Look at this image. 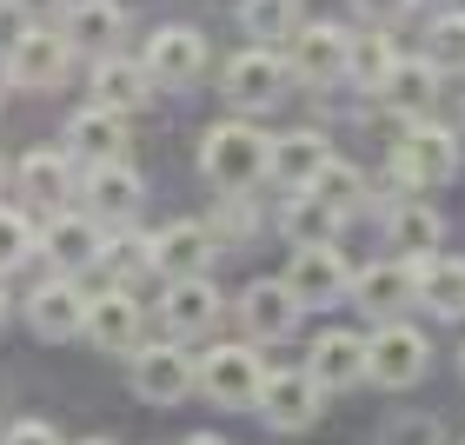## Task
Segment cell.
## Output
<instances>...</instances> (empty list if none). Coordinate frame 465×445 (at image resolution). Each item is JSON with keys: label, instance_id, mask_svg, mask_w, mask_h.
<instances>
[{"label": "cell", "instance_id": "1", "mask_svg": "<svg viewBox=\"0 0 465 445\" xmlns=\"http://www.w3.org/2000/svg\"><path fill=\"white\" fill-rule=\"evenodd\" d=\"M200 173L220 186V193H252V180L272 173V140L246 120H220L206 126L200 140Z\"/></svg>", "mask_w": 465, "mask_h": 445}, {"label": "cell", "instance_id": "2", "mask_svg": "<svg viewBox=\"0 0 465 445\" xmlns=\"http://www.w3.org/2000/svg\"><path fill=\"white\" fill-rule=\"evenodd\" d=\"M286 87H292V67H286V54H272V47H240V54L226 60V74H220V94H226L240 114L280 107Z\"/></svg>", "mask_w": 465, "mask_h": 445}, {"label": "cell", "instance_id": "3", "mask_svg": "<svg viewBox=\"0 0 465 445\" xmlns=\"http://www.w3.org/2000/svg\"><path fill=\"white\" fill-rule=\"evenodd\" d=\"M260 386H266V359L252 352V339L213 346L200 359V392L220 399V406H260Z\"/></svg>", "mask_w": 465, "mask_h": 445}, {"label": "cell", "instance_id": "4", "mask_svg": "<svg viewBox=\"0 0 465 445\" xmlns=\"http://www.w3.org/2000/svg\"><path fill=\"white\" fill-rule=\"evenodd\" d=\"M392 173L406 186H446L459 173V140L446 134V126H432V120L406 126V140L392 146Z\"/></svg>", "mask_w": 465, "mask_h": 445}, {"label": "cell", "instance_id": "5", "mask_svg": "<svg viewBox=\"0 0 465 445\" xmlns=\"http://www.w3.org/2000/svg\"><path fill=\"white\" fill-rule=\"evenodd\" d=\"M426 359H432V346H426V332L419 326H399V320H386L372 339H366V379L372 386H412L419 372H426Z\"/></svg>", "mask_w": 465, "mask_h": 445}, {"label": "cell", "instance_id": "6", "mask_svg": "<svg viewBox=\"0 0 465 445\" xmlns=\"http://www.w3.org/2000/svg\"><path fill=\"white\" fill-rule=\"evenodd\" d=\"M300 320H306V300H300L286 280H252V286L240 292V326H246L252 346L292 339V332H300Z\"/></svg>", "mask_w": 465, "mask_h": 445}, {"label": "cell", "instance_id": "7", "mask_svg": "<svg viewBox=\"0 0 465 445\" xmlns=\"http://www.w3.org/2000/svg\"><path fill=\"white\" fill-rule=\"evenodd\" d=\"M346 60H352V34L332 27V20H312V27L292 34L286 47V67L306 80V87H332V80H346Z\"/></svg>", "mask_w": 465, "mask_h": 445}, {"label": "cell", "instance_id": "8", "mask_svg": "<svg viewBox=\"0 0 465 445\" xmlns=\"http://www.w3.org/2000/svg\"><path fill=\"white\" fill-rule=\"evenodd\" d=\"M74 67V40L54 27H20L14 54H7V80L14 87H60Z\"/></svg>", "mask_w": 465, "mask_h": 445}, {"label": "cell", "instance_id": "9", "mask_svg": "<svg viewBox=\"0 0 465 445\" xmlns=\"http://www.w3.org/2000/svg\"><path fill=\"white\" fill-rule=\"evenodd\" d=\"M200 386V359H186V346H140L134 352V392L153 406H173Z\"/></svg>", "mask_w": 465, "mask_h": 445}, {"label": "cell", "instance_id": "10", "mask_svg": "<svg viewBox=\"0 0 465 445\" xmlns=\"http://www.w3.org/2000/svg\"><path fill=\"white\" fill-rule=\"evenodd\" d=\"M260 419L272 432H306L312 419H320V379H312L306 366L300 372H266L260 386Z\"/></svg>", "mask_w": 465, "mask_h": 445}, {"label": "cell", "instance_id": "11", "mask_svg": "<svg viewBox=\"0 0 465 445\" xmlns=\"http://www.w3.org/2000/svg\"><path fill=\"white\" fill-rule=\"evenodd\" d=\"M220 292H213V280H166V292H160V326L173 332V339H206L220 326Z\"/></svg>", "mask_w": 465, "mask_h": 445}, {"label": "cell", "instance_id": "12", "mask_svg": "<svg viewBox=\"0 0 465 445\" xmlns=\"http://www.w3.org/2000/svg\"><path fill=\"white\" fill-rule=\"evenodd\" d=\"M280 280L300 292L306 312H312V306H332V300H340V292L352 286V272L340 266V252H332V246H292V260H286Z\"/></svg>", "mask_w": 465, "mask_h": 445}, {"label": "cell", "instance_id": "13", "mask_svg": "<svg viewBox=\"0 0 465 445\" xmlns=\"http://www.w3.org/2000/svg\"><path fill=\"white\" fill-rule=\"evenodd\" d=\"M206 67V40L193 27H160L146 40V74H153V87H193Z\"/></svg>", "mask_w": 465, "mask_h": 445}, {"label": "cell", "instance_id": "14", "mask_svg": "<svg viewBox=\"0 0 465 445\" xmlns=\"http://www.w3.org/2000/svg\"><path fill=\"white\" fill-rule=\"evenodd\" d=\"M206 260H213V226L173 220L166 232H153V272L160 280H200Z\"/></svg>", "mask_w": 465, "mask_h": 445}, {"label": "cell", "instance_id": "15", "mask_svg": "<svg viewBox=\"0 0 465 445\" xmlns=\"http://www.w3.org/2000/svg\"><path fill=\"white\" fill-rule=\"evenodd\" d=\"M87 339H94L100 352H140L146 346V339H140V300L126 286L87 300Z\"/></svg>", "mask_w": 465, "mask_h": 445}, {"label": "cell", "instance_id": "16", "mask_svg": "<svg viewBox=\"0 0 465 445\" xmlns=\"http://www.w3.org/2000/svg\"><path fill=\"white\" fill-rule=\"evenodd\" d=\"M27 326L40 339H74V332H87V292H80L74 280H47V286H34V300H27Z\"/></svg>", "mask_w": 465, "mask_h": 445}, {"label": "cell", "instance_id": "17", "mask_svg": "<svg viewBox=\"0 0 465 445\" xmlns=\"http://www.w3.org/2000/svg\"><path fill=\"white\" fill-rule=\"evenodd\" d=\"M306 372L320 379V392H352L359 379H366V339L352 332H320L306 352Z\"/></svg>", "mask_w": 465, "mask_h": 445}, {"label": "cell", "instance_id": "18", "mask_svg": "<svg viewBox=\"0 0 465 445\" xmlns=\"http://www.w3.org/2000/svg\"><path fill=\"white\" fill-rule=\"evenodd\" d=\"M352 300L372 312V320H392L406 300H419V260H386V266H366L352 280Z\"/></svg>", "mask_w": 465, "mask_h": 445}, {"label": "cell", "instance_id": "19", "mask_svg": "<svg viewBox=\"0 0 465 445\" xmlns=\"http://www.w3.org/2000/svg\"><path fill=\"white\" fill-rule=\"evenodd\" d=\"M140 206V173L134 166H120V160H107V166H87V213L94 226H120L126 213Z\"/></svg>", "mask_w": 465, "mask_h": 445}, {"label": "cell", "instance_id": "20", "mask_svg": "<svg viewBox=\"0 0 465 445\" xmlns=\"http://www.w3.org/2000/svg\"><path fill=\"white\" fill-rule=\"evenodd\" d=\"M20 193H27L40 213H60V206L74 200V160L54 153V146H34V153L20 160Z\"/></svg>", "mask_w": 465, "mask_h": 445}, {"label": "cell", "instance_id": "21", "mask_svg": "<svg viewBox=\"0 0 465 445\" xmlns=\"http://www.w3.org/2000/svg\"><path fill=\"white\" fill-rule=\"evenodd\" d=\"M40 252L60 266V272H80V266H100V226L87 213H54L47 232H40Z\"/></svg>", "mask_w": 465, "mask_h": 445}, {"label": "cell", "instance_id": "22", "mask_svg": "<svg viewBox=\"0 0 465 445\" xmlns=\"http://www.w3.org/2000/svg\"><path fill=\"white\" fill-rule=\"evenodd\" d=\"M326 160H332L326 134H280V140H272V180L292 186V193H306Z\"/></svg>", "mask_w": 465, "mask_h": 445}, {"label": "cell", "instance_id": "23", "mask_svg": "<svg viewBox=\"0 0 465 445\" xmlns=\"http://www.w3.org/2000/svg\"><path fill=\"white\" fill-rule=\"evenodd\" d=\"M386 240H392V252H406V260H432L439 240H446V220H439L426 200H399L392 220H386Z\"/></svg>", "mask_w": 465, "mask_h": 445}, {"label": "cell", "instance_id": "24", "mask_svg": "<svg viewBox=\"0 0 465 445\" xmlns=\"http://www.w3.org/2000/svg\"><path fill=\"white\" fill-rule=\"evenodd\" d=\"M419 306L439 312V320H465V260H419Z\"/></svg>", "mask_w": 465, "mask_h": 445}, {"label": "cell", "instance_id": "25", "mask_svg": "<svg viewBox=\"0 0 465 445\" xmlns=\"http://www.w3.org/2000/svg\"><path fill=\"white\" fill-rule=\"evenodd\" d=\"M379 94H386L399 114L426 120V114H432V100H439V67H432L426 54H419V60H399V67L386 74V87H379Z\"/></svg>", "mask_w": 465, "mask_h": 445}, {"label": "cell", "instance_id": "26", "mask_svg": "<svg viewBox=\"0 0 465 445\" xmlns=\"http://www.w3.org/2000/svg\"><path fill=\"white\" fill-rule=\"evenodd\" d=\"M67 140H74L94 166H107V160H120V146H126V120H120L114 107H80V114L67 120Z\"/></svg>", "mask_w": 465, "mask_h": 445}, {"label": "cell", "instance_id": "27", "mask_svg": "<svg viewBox=\"0 0 465 445\" xmlns=\"http://www.w3.org/2000/svg\"><path fill=\"white\" fill-rule=\"evenodd\" d=\"M146 87H153V74L140 67V60H100L94 67V107H114V114H134Z\"/></svg>", "mask_w": 465, "mask_h": 445}, {"label": "cell", "instance_id": "28", "mask_svg": "<svg viewBox=\"0 0 465 445\" xmlns=\"http://www.w3.org/2000/svg\"><path fill=\"white\" fill-rule=\"evenodd\" d=\"M120 34H126L120 0H74L67 7V40L74 47H114Z\"/></svg>", "mask_w": 465, "mask_h": 445}, {"label": "cell", "instance_id": "29", "mask_svg": "<svg viewBox=\"0 0 465 445\" xmlns=\"http://www.w3.org/2000/svg\"><path fill=\"white\" fill-rule=\"evenodd\" d=\"M240 27H246V40H260V47L292 40L300 34V0H240Z\"/></svg>", "mask_w": 465, "mask_h": 445}, {"label": "cell", "instance_id": "30", "mask_svg": "<svg viewBox=\"0 0 465 445\" xmlns=\"http://www.w3.org/2000/svg\"><path fill=\"white\" fill-rule=\"evenodd\" d=\"M340 220H346V213H332L320 193H300V200L286 206V240H292V246H332Z\"/></svg>", "mask_w": 465, "mask_h": 445}, {"label": "cell", "instance_id": "31", "mask_svg": "<svg viewBox=\"0 0 465 445\" xmlns=\"http://www.w3.org/2000/svg\"><path fill=\"white\" fill-rule=\"evenodd\" d=\"M100 272H107V280L153 272V240H146V232H114V240H100Z\"/></svg>", "mask_w": 465, "mask_h": 445}, {"label": "cell", "instance_id": "32", "mask_svg": "<svg viewBox=\"0 0 465 445\" xmlns=\"http://www.w3.org/2000/svg\"><path fill=\"white\" fill-rule=\"evenodd\" d=\"M392 67H399V54H392V40H386V34H359V40H352V60H346V74L359 80V87H372V94H379Z\"/></svg>", "mask_w": 465, "mask_h": 445}, {"label": "cell", "instance_id": "33", "mask_svg": "<svg viewBox=\"0 0 465 445\" xmlns=\"http://www.w3.org/2000/svg\"><path fill=\"white\" fill-rule=\"evenodd\" d=\"M426 60L439 74H465V14H439L426 34Z\"/></svg>", "mask_w": 465, "mask_h": 445}, {"label": "cell", "instance_id": "34", "mask_svg": "<svg viewBox=\"0 0 465 445\" xmlns=\"http://www.w3.org/2000/svg\"><path fill=\"white\" fill-rule=\"evenodd\" d=\"M306 193H320V200L332 206V213H352V200H359V166L326 160V166H320V180H312Z\"/></svg>", "mask_w": 465, "mask_h": 445}, {"label": "cell", "instance_id": "35", "mask_svg": "<svg viewBox=\"0 0 465 445\" xmlns=\"http://www.w3.org/2000/svg\"><path fill=\"white\" fill-rule=\"evenodd\" d=\"M379 445H446L432 412H392L386 426H379Z\"/></svg>", "mask_w": 465, "mask_h": 445}, {"label": "cell", "instance_id": "36", "mask_svg": "<svg viewBox=\"0 0 465 445\" xmlns=\"http://www.w3.org/2000/svg\"><path fill=\"white\" fill-rule=\"evenodd\" d=\"M40 252V240H34V226L14 213V206H0V272H14V266H27Z\"/></svg>", "mask_w": 465, "mask_h": 445}, {"label": "cell", "instance_id": "37", "mask_svg": "<svg viewBox=\"0 0 465 445\" xmlns=\"http://www.w3.org/2000/svg\"><path fill=\"white\" fill-rule=\"evenodd\" d=\"M260 226V213H252V200H220V220H213V232H226V240H246V232Z\"/></svg>", "mask_w": 465, "mask_h": 445}, {"label": "cell", "instance_id": "38", "mask_svg": "<svg viewBox=\"0 0 465 445\" xmlns=\"http://www.w3.org/2000/svg\"><path fill=\"white\" fill-rule=\"evenodd\" d=\"M0 445H60V432L47 426V419H20V426H7Z\"/></svg>", "mask_w": 465, "mask_h": 445}, {"label": "cell", "instance_id": "39", "mask_svg": "<svg viewBox=\"0 0 465 445\" xmlns=\"http://www.w3.org/2000/svg\"><path fill=\"white\" fill-rule=\"evenodd\" d=\"M359 14H366L372 27H386V20H399V14H412V0H359Z\"/></svg>", "mask_w": 465, "mask_h": 445}, {"label": "cell", "instance_id": "40", "mask_svg": "<svg viewBox=\"0 0 465 445\" xmlns=\"http://www.w3.org/2000/svg\"><path fill=\"white\" fill-rule=\"evenodd\" d=\"M20 14H27V27H47L54 14H67V0H14Z\"/></svg>", "mask_w": 465, "mask_h": 445}, {"label": "cell", "instance_id": "41", "mask_svg": "<svg viewBox=\"0 0 465 445\" xmlns=\"http://www.w3.org/2000/svg\"><path fill=\"white\" fill-rule=\"evenodd\" d=\"M180 445H226L220 432H193V439H180Z\"/></svg>", "mask_w": 465, "mask_h": 445}, {"label": "cell", "instance_id": "42", "mask_svg": "<svg viewBox=\"0 0 465 445\" xmlns=\"http://www.w3.org/2000/svg\"><path fill=\"white\" fill-rule=\"evenodd\" d=\"M7 312H14V300H7V286H0V326H7Z\"/></svg>", "mask_w": 465, "mask_h": 445}, {"label": "cell", "instance_id": "43", "mask_svg": "<svg viewBox=\"0 0 465 445\" xmlns=\"http://www.w3.org/2000/svg\"><path fill=\"white\" fill-rule=\"evenodd\" d=\"M80 445H114V439H80Z\"/></svg>", "mask_w": 465, "mask_h": 445}, {"label": "cell", "instance_id": "44", "mask_svg": "<svg viewBox=\"0 0 465 445\" xmlns=\"http://www.w3.org/2000/svg\"><path fill=\"white\" fill-rule=\"evenodd\" d=\"M459 372H465V352H459Z\"/></svg>", "mask_w": 465, "mask_h": 445}, {"label": "cell", "instance_id": "45", "mask_svg": "<svg viewBox=\"0 0 465 445\" xmlns=\"http://www.w3.org/2000/svg\"><path fill=\"white\" fill-rule=\"evenodd\" d=\"M0 7H7V0H0Z\"/></svg>", "mask_w": 465, "mask_h": 445}]
</instances>
